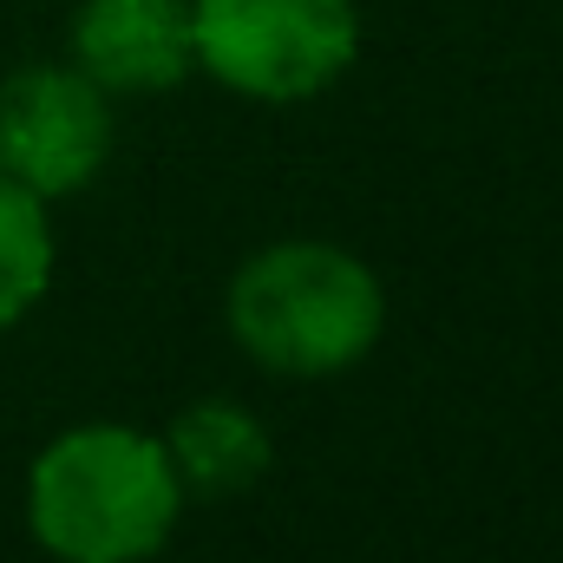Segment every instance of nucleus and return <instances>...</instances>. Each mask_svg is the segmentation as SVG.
Returning a JSON list of instances; mask_svg holds the SVG:
<instances>
[{
    "label": "nucleus",
    "instance_id": "f257e3e1",
    "mask_svg": "<svg viewBox=\"0 0 563 563\" xmlns=\"http://www.w3.org/2000/svg\"><path fill=\"white\" fill-rule=\"evenodd\" d=\"M177 472L132 426L59 432L26 485L33 538L59 563H144L177 525Z\"/></svg>",
    "mask_w": 563,
    "mask_h": 563
},
{
    "label": "nucleus",
    "instance_id": "f03ea898",
    "mask_svg": "<svg viewBox=\"0 0 563 563\" xmlns=\"http://www.w3.org/2000/svg\"><path fill=\"white\" fill-rule=\"evenodd\" d=\"M380 321L387 295L374 269L334 243H276L230 282V334L269 374H341L380 341Z\"/></svg>",
    "mask_w": 563,
    "mask_h": 563
},
{
    "label": "nucleus",
    "instance_id": "7ed1b4c3",
    "mask_svg": "<svg viewBox=\"0 0 563 563\" xmlns=\"http://www.w3.org/2000/svg\"><path fill=\"white\" fill-rule=\"evenodd\" d=\"M197 66L250 99H314L361 53L354 0H190Z\"/></svg>",
    "mask_w": 563,
    "mask_h": 563
},
{
    "label": "nucleus",
    "instance_id": "20e7f679",
    "mask_svg": "<svg viewBox=\"0 0 563 563\" xmlns=\"http://www.w3.org/2000/svg\"><path fill=\"white\" fill-rule=\"evenodd\" d=\"M112 157V106L73 66H26L0 86V177L46 197L86 190Z\"/></svg>",
    "mask_w": 563,
    "mask_h": 563
},
{
    "label": "nucleus",
    "instance_id": "39448f33",
    "mask_svg": "<svg viewBox=\"0 0 563 563\" xmlns=\"http://www.w3.org/2000/svg\"><path fill=\"white\" fill-rule=\"evenodd\" d=\"M73 59L99 92H170L197 66L190 0H86Z\"/></svg>",
    "mask_w": 563,
    "mask_h": 563
},
{
    "label": "nucleus",
    "instance_id": "423d86ee",
    "mask_svg": "<svg viewBox=\"0 0 563 563\" xmlns=\"http://www.w3.org/2000/svg\"><path fill=\"white\" fill-rule=\"evenodd\" d=\"M184 498H236L269 472V432L236 400H197L157 439Z\"/></svg>",
    "mask_w": 563,
    "mask_h": 563
},
{
    "label": "nucleus",
    "instance_id": "0eeeda50",
    "mask_svg": "<svg viewBox=\"0 0 563 563\" xmlns=\"http://www.w3.org/2000/svg\"><path fill=\"white\" fill-rule=\"evenodd\" d=\"M46 276H53L46 203L0 177V334L46 295Z\"/></svg>",
    "mask_w": 563,
    "mask_h": 563
}]
</instances>
